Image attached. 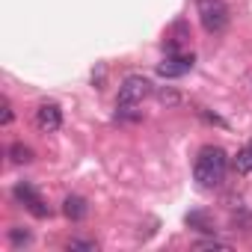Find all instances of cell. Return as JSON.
I'll return each mask as SVG.
<instances>
[{
	"instance_id": "obj_1",
	"label": "cell",
	"mask_w": 252,
	"mask_h": 252,
	"mask_svg": "<svg viewBox=\"0 0 252 252\" xmlns=\"http://www.w3.org/2000/svg\"><path fill=\"white\" fill-rule=\"evenodd\" d=\"M228 172V155L220 146H205L196 155V166H193V178L202 190H214L225 181Z\"/></svg>"
},
{
	"instance_id": "obj_2",
	"label": "cell",
	"mask_w": 252,
	"mask_h": 252,
	"mask_svg": "<svg viewBox=\"0 0 252 252\" xmlns=\"http://www.w3.org/2000/svg\"><path fill=\"white\" fill-rule=\"evenodd\" d=\"M149 95H152V80L143 77V74H131V77H125L122 86H119L116 107H137V104H143Z\"/></svg>"
},
{
	"instance_id": "obj_3",
	"label": "cell",
	"mask_w": 252,
	"mask_h": 252,
	"mask_svg": "<svg viewBox=\"0 0 252 252\" xmlns=\"http://www.w3.org/2000/svg\"><path fill=\"white\" fill-rule=\"evenodd\" d=\"M199 18L208 33H222L228 24V6L222 0H199Z\"/></svg>"
},
{
	"instance_id": "obj_4",
	"label": "cell",
	"mask_w": 252,
	"mask_h": 252,
	"mask_svg": "<svg viewBox=\"0 0 252 252\" xmlns=\"http://www.w3.org/2000/svg\"><path fill=\"white\" fill-rule=\"evenodd\" d=\"M193 63H196L193 54H181V51H175V54H166L163 63H158V74L166 77V80H172V77H184V74L193 68Z\"/></svg>"
},
{
	"instance_id": "obj_5",
	"label": "cell",
	"mask_w": 252,
	"mask_h": 252,
	"mask_svg": "<svg viewBox=\"0 0 252 252\" xmlns=\"http://www.w3.org/2000/svg\"><path fill=\"white\" fill-rule=\"evenodd\" d=\"M12 193H15V199H18L30 214H36V217H48V214H51V208L45 205V199L36 193V187H33V184H18Z\"/></svg>"
},
{
	"instance_id": "obj_6",
	"label": "cell",
	"mask_w": 252,
	"mask_h": 252,
	"mask_svg": "<svg viewBox=\"0 0 252 252\" xmlns=\"http://www.w3.org/2000/svg\"><path fill=\"white\" fill-rule=\"evenodd\" d=\"M36 128H39L42 134L60 131V128H63V110H60L57 104H42V107L36 110Z\"/></svg>"
},
{
	"instance_id": "obj_7",
	"label": "cell",
	"mask_w": 252,
	"mask_h": 252,
	"mask_svg": "<svg viewBox=\"0 0 252 252\" xmlns=\"http://www.w3.org/2000/svg\"><path fill=\"white\" fill-rule=\"evenodd\" d=\"M63 214H65L71 222H80V220L89 214V205H86L83 196H65V202H63Z\"/></svg>"
},
{
	"instance_id": "obj_8",
	"label": "cell",
	"mask_w": 252,
	"mask_h": 252,
	"mask_svg": "<svg viewBox=\"0 0 252 252\" xmlns=\"http://www.w3.org/2000/svg\"><path fill=\"white\" fill-rule=\"evenodd\" d=\"M9 158H12V163H30L33 160V149L24 146V143H12L9 146Z\"/></svg>"
},
{
	"instance_id": "obj_9",
	"label": "cell",
	"mask_w": 252,
	"mask_h": 252,
	"mask_svg": "<svg viewBox=\"0 0 252 252\" xmlns=\"http://www.w3.org/2000/svg\"><path fill=\"white\" fill-rule=\"evenodd\" d=\"M234 169H237L240 175H249V172H252V149H249V146H243V149L237 152V158H234Z\"/></svg>"
},
{
	"instance_id": "obj_10",
	"label": "cell",
	"mask_w": 252,
	"mask_h": 252,
	"mask_svg": "<svg viewBox=\"0 0 252 252\" xmlns=\"http://www.w3.org/2000/svg\"><path fill=\"white\" fill-rule=\"evenodd\" d=\"M187 225L199 228V231H214V222L205 217V214H187Z\"/></svg>"
},
{
	"instance_id": "obj_11",
	"label": "cell",
	"mask_w": 252,
	"mask_h": 252,
	"mask_svg": "<svg viewBox=\"0 0 252 252\" xmlns=\"http://www.w3.org/2000/svg\"><path fill=\"white\" fill-rule=\"evenodd\" d=\"M65 249L68 252H98V243L95 240H68Z\"/></svg>"
},
{
	"instance_id": "obj_12",
	"label": "cell",
	"mask_w": 252,
	"mask_h": 252,
	"mask_svg": "<svg viewBox=\"0 0 252 252\" xmlns=\"http://www.w3.org/2000/svg\"><path fill=\"white\" fill-rule=\"evenodd\" d=\"M9 240H12V246H27L33 237L27 228H9Z\"/></svg>"
},
{
	"instance_id": "obj_13",
	"label": "cell",
	"mask_w": 252,
	"mask_h": 252,
	"mask_svg": "<svg viewBox=\"0 0 252 252\" xmlns=\"http://www.w3.org/2000/svg\"><path fill=\"white\" fill-rule=\"evenodd\" d=\"M193 249H222V252H228L231 246L222 243V240H217V237H211V240H199V243H193Z\"/></svg>"
},
{
	"instance_id": "obj_14",
	"label": "cell",
	"mask_w": 252,
	"mask_h": 252,
	"mask_svg": "<svg viewBox=\"0 0 252 252\" xmlns=\"http://www.w3.org/2000/svg\"><path fill=\"white\" fill-rule=\"evenodd\" d=\"M3 125H9L12 122V107H9V101H3V119H0Z\"/></svg>"
},
{
	"instance_id": "obj_15",
	"label": "cell",
	"mask_w": 252,
	"mask_h": 252,
	"mask_svg": "<svg viewBox=\"0 0 252 252\" xmlns=\"http://www.w3.org/2000/svg\"><path fill=\"white\" fill-rule=\"evenodd\" d=\"M160 101H169V104H175V101H178V95H175V92H160Z\"/></svg>"
},
{
	"instance_id": "obj_16",
	"label": "cell",
	"mask_w": 252,
	"mask_h": 252,
	"mask_svg": "<svg viewBox=\"0 0 252 252\" xmlns=\"http://www.w3.org/2000/svg\"><path fill=\"white\" fill-rule=\"evenodd\" d=\"M246 146H249V149H252V140H249V143H246Z\"/></svg>"
}]
</instances>
